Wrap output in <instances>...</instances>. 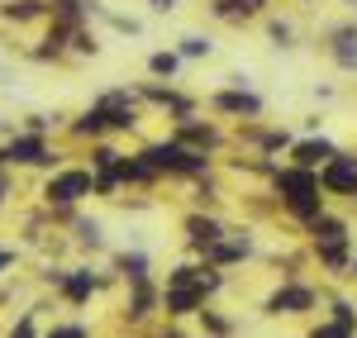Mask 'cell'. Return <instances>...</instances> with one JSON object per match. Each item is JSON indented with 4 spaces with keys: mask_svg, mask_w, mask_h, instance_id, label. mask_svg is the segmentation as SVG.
<instances>
[{
    "mask_svg": "<svg viewBox=\"0 0 357 338\" xmlns=\"http://www.w3.org/2000/svg\"><path fill=\"white\" fill-rule=\"evenodd\" d=\"M272 191H276V200L286 205V215L301 220V224H310V220L324 215V186H319V171L296 167V162L272 167Z\"/></svg>",
    "mask_w": 357,
    "mask_h": 338,
    "instance_id": "cell-1",
    "label": "cell"
},
{
    "mask_svg": "<svg viewBox=\"0 0 357 338\" xmlns=\"http://www.w3.org/2000/svg\"><path fill=\"white\" fill-rule=\"evenodd\" d=\"M153 167H158V176H181V181H200V176H210L215 171V153H200V148H191V143L181 139H158V143H143L138 148Z\"/></svg>",
    "mask_w": 357,
    "mask_h": 338,
    "instance_id": "cell-2",
    "label": "cell"
},
{
    "mask_svg": "<svg viewBox=\"0 0 357 338\" xmlns=\"http://www.w3.org/2000/svg\"><path fill=\"white\" fill-rule=\"evenodd\" d=\"M0 167H62V158H57L53 143H48V134L15 129L10 139L0 143Z\"/></svg>",
    "mask_w": 357,
    "mask_h": 338,
    "instance_id": "cell-3",
    "label": "cell"
},
{
    "mask_svg": "<svg viewBox=\"0 0 357 338\" xmlns=\"http://www.w3.org/2000/svg\"><path fill=\"white\" fill-rule=\"evenodd\" d=\"M91 191H96V171L91 167H53L48 186H43V200L57 205V210H72V205H82Z\"/></svg>",
    "mask_w": 357,
    "mask_h": 338,
    "instance_id": "cell-4",
    "label": "cell"
},
{
    "mask_svg": "<svg viewBox=\"0 0 357 338\" xmlns=\"http://www.w3.org/2000/svg\"><path fill=\"white\" fill-rule=\"evenodd\" d=\"M205 110L220 114V119H238V124H243V119H262L267 100L238 82V86H224V91H210V95H205Z\"/></svg>",
    "mask_w": 357,
    "mask_h": 338,
    "instance_id": "cell-5",
    "label": "cell"
},
{
    "mask_svg": "<svg viewBox=\"0 0 357 338\" xmlns=\"http://www.w3.org/2000/svg\"><path fill=\"white\" fill-rule=\"evenodd\" d=\"M172 139L191 143V148H200V153H215L220 158L224 148H229V134H224L220 119H205V114H181V119H172Z\"/></svg>",
    "mask_w": 357,
    "mask_h": 338,
    "instance_id": "cell-6",
    "label": "cell"
},
{
    "mask_svg": "<svg viewBox=\"0 0 357 338\" xmlns=\"http://www.w3.org/2000/svg\"><path fill=\"white\" fill-rule=\"evenodd\" d=\"M138 100L153 105V110H162L167 119H181V114L200 110V100H195L191 91H181L176 82H143V86H138Z\"/></svg>",
    "mask_w": 357,
    "mask_h": 338,
    "instance_id": "cell-7",
    "label": "cell"
},
{
    "mask_svg": "<svg viewBox=\"0 0 357 338\" xmlns=\"http://www.w3.org/2000/svg\"><path fill=\"white\" fill-rule=\"evenodd\" d=\"M319 186H324V196H348L357 200V153H333L329 162L319 167Z\"/></svg>",
    "mask_w": 357,
    "mask_h": 338,
    "instance_id": "cell-8",
    "label": "cell"
},
{
    "mask_svg": "<svg viewBox=\"0 0 357 338\" xmlns=\"http://www.w3.org/2000/svg\"><path fill=\"white\" fill-rule=\"evenodd\" d=\"M324 53L333 57L338 72H357V20H343V24L324 29Z\"/></svg>",
    "mask_w": 357,
    "mask_h": 338,
    "instance_id": "cell-9",
    "label": "cell"
},
{
    "mask_svg": "<svg viewBox=\"0 0 357 338\" xmlns=\"http://www.w3.org/2000/svg\"><path fill=\"white\" fill-rule=\"evenodd\" d=\"M333 153H338V143L324 139V134H310V139H296L291 143V153H286V162H296V167H310L319 171L324 162H329Z\"/></svg>",
    "mask_w": 357,
    "mask_h": 338,
    "instance_id": "cell-10",
    "label": "cell"
},
{
    "mask_svg": "<svg viewBox=\"0 0 357 338\" xmlns=\"http://www.w3.org/2000/svg\"><path fill=\"white\" fill-rule=\"evenodd\" d=\"M272 10V0H210V15L224 24H252Z\"/></svg>",
    "mask_w": 357,
    "mask_h": 338,
    "instance_id": "cell-11",
    "label": "cell"
},
{
    "mask_svg": "<svg viewBox=\"0 0 357 338\" xmlns=\"http://www.w3.org/2000/svg\"><path fill=\"white\" fill-rule=\"evenodd\" d=\"M67 134H72L77 143H100V139H110V119H105V110L91 100L77 119H67Z\"/></svg>",
    "mask_w": 357,
    "mask_h": 338,
    "instance_id": "cell-12",
    "label": "cell"
},
{
    "mask_svg": "<svg viewBox=\"0 0 357 338\" xmlns=\"http://www.w3.org/2000/svg\"><path fill=\"white\" fill-rule=\"evenodd\" d=\"M0 20L5 24H48V0H0Z\"/></svg>",
    "mask_w": 357,
    "mask_h": 338,
    "instance_id": "cell-13",
    "label": "cell"
},
{
    "mask_svg": "<svg viewBox=\"0 0 357 338\" xmlns=\"http://www.w3.org/2000/svg\"><path fill=\"white\" fill-rule=\"evenodd\" d=\"M314 305V291L310 286H286V291H276L272 300H267V310L272 314H301Z\"/></svg>",
    "mask_w": 357,
    "mask_h": 338,
    "instance_id": "cell-14",
    "label": "cell"
},
{
    "mask_svg": "<svg viewBox=\"0 0 357 338\" xmlns=\"http://www.w3.org/2000/svg\"><path fill=\"white\" fill-rule=\"evenodd\" d=\"M186 238H191L195 248H210V243L224 238V224L215 215H186Z\"/></svg>",
    "mask_w": 357,
    "mask_h": 338,
    "instance_id": "cell-15",
    "label": "cell"
},
{
    "mask_svg": "<svg viewBox=\"0 0 357 338\" xmlns=\"http://www.w3.org/2000/svg\"><path fill=\"white\" fill-rule=\"evenodd\" d=\"M181 62L186 57L176 53V48H158V53H148V77L153 82H176L181 77Z\"/></svg>",
    "mask_w": 357,
    "mask_h": 338,
    "instance_id": "cell-16",
    "label": "cell"
},
{
    "mask_svg": "<svg viewBox=\"0 0 357 338\" xmlns=\"http://www.w3.org/2000/svg\"><path fill=\"white\" fill-rule=\"evenodd\" d=\"M310 233H314V243H338V238H348V220L319 215V220H310Z\"/></svg>",
    "mask_w": 357,
    "mask_h": 338,
    "instance_id": "cell-17",
    "label": "cell"
},
{
    "mask_svg": "<svg viewBox=\"0 0 357 338\" xmlns=\"http://www.w3.org/2000/svg\"><path fill=\"white\" fill-rule=\"evenodd\" d=\"M67 48H72V57H96V53H100V38H96V29H91V24H82V29L67 33Z\"/></svg>",
    "mask_w": 357,
    "mask_h": 338,
    "instance_id": "cell-18",
    "label": "cell"
},
{
    "mask_svg": "<svg viewBox=\"0 0 357 338\" xmlns=\"http://www.w3.org/2000/svg\"><path fill=\"white\" fill-rule=\"evenodd\" d=\"M262 20H267V38L276 48H296V24L291 20H276V15H262Z\"/></svg>",
    "mask_w": 357,
    "mask_h": 338,
    "instance_id": "cell-19",
    "label": "cell"
},
{
    "mask_svg": "<svg viewBox=\"0 0 357 338\" xmlns=\"http://www.w3.org/2000/svg\"><path fill=\"white\" fill-rule=\"evenodd\" d=\"M91 291H96V277H91V272H72V277H62V295H67V300H86Z\"/></svg>",
    "mask_w": 357,
    "mask_h": 338,
    "instance_id": "cell-20",
    "label": "cell"
},
{
    "mask_svg": "<svg viewBox=\"0 0 357 338\" xmlns=\"http://www.w3.org/2000/svg\"><path fill=\"white\" fill-rule=\"evenodd\" d=\"M176 53L186 57V62H195V57H210V53H215V43H210L205 33H186V38L176 43Z\"/></svg>",
    "mask_w": 357,
    "mask_h": 338,
    "instance_id": "cell-21",
    "label": "cell"
},
{
    "mask_svg": "<svg viewBox=\"0 0 357 338\" xmlns=\"http://www.w3.org/2000/svg\"><path fill=\"white\" fill-rule=\"evenodd\" d=\"M114 267H119L129 282H143V277H148V257H143V253H124L119 262H114Z\"/></svg>",
    "mask_w": 357,
    "mask_h": 338,
    "instance_id": "cell-22",
    "label": "cell"
},
{
    "mask_svg": "<svg viewBox=\"0 0 357 338\" xmlns=\"http://www.w3.org/2000/svg\"><path fill=\"white\" fill-rule=\"evenodd\" d=\"M24 129L29 134H53V129H62V114H24Z\"/></svg>",
    "mask_w": 357,
    "mask_h": 338,
    "instance_id": "cell-23",
    "label": "cell"
},
{
    "mask_svg": "<svg viewBox=\"0 0 357 338\" xmlns=\"http://www.w3.org/2000/svg\"><path fill=\"white\" fill-rule=\"evenodd\" d=\"M333 324L353 329V324H357V310H353V305H333Z\"/></svg>",
    "mask_w": 357,
    "mask_h": 338,
    "instance_id": "cell-24",
    "label": "cell"
},
{
    "mask_svg": "<svg viewBox=\"0 0 357 338\" xmlns=\"http://www.w3.org/2000/svg\"><path fill=\"white\" fill-rule=\"evenodd\" d=\"M105 20H110V24L119 29V33H138V29H143L138 20H129V15H105Z\"/></svg>",
    "mask_w": 357,
    "mask_h": 338,
    "instance_id": "cell-25",
    "label": "cell"
},
{
    "mask_svg": "<svg viewBox=\"0 0 357 338\" xmlns=\"http://www.w3.org/2000/svg\"><path fill=\"white\" fill-rule=\"evenodd\" d=\"M10 196H15V176H10V167H0V210H5Z\"/></svg>",
    "mask_w": 357,
    "mask_h": 338,
    "instance_id": "cell-26",
    "label": "cell"
},
{
    "mask_svg": "<svg viewBox=\"0 0 357 338\" xmlns=\"http://www.w3.org/2000/svg\"><path fill=\"white\" fill-rule=\"evenodd\" d=\"M310 338H353V329H343V324H324V329H314Z\"/></svg>",
    "mask_w": 357,
    "mask_h": 338,
    "instance_id": "cell-27",
    "label": "cell"
},
{
    "mask_svg": "<svg viewBox=\"0 0 357 338\" xmlns=\"http://www.w3.org/2000/svg\"><path fill=\"white\" fill-rule=\"evenodd\" d=\"M10 338H33V314H24V319L10 329Z\"/></svg>",
    "mask_w": 357,
    "mask_h": 338,
    "instance_id": "cell-28",
    "label": "cell"
},
{
    "mask_svg": "<svg viewBox=\"0 0 357 338\" xmlns=\"http://www.w3.org/2000/svg\"><path fill=\"white\" fill-rule=\"evenodd\" d=\"M48 338H86V329L82 324H62V329H53Z\"/></svg>",
    "mask_w": 357,
    "mask_h": 338,
    "instance_id": "cell-29",
    "label": "cell"
},
{
    "mask_svg": "<svg viewBox=\"0 0 357 338\" xmlns=\"http://www.w3.org/2000/svg\"><path fill=\"white\" fill-rule=\"evenodd\" d=\"M148 10H153V15H172V10H176V0H148Z\"/></svg>",
    "mask_w": 357,
    "mask_h": 338,
    "instance_id": "cell-30",
    "label": "cell"
},
{
    "mask_svg": "<svg viewBox=\"0 0 357 338\" xmlns=\"http://www.w3.org/2000/svg\"><path fill=\"white\" fill-rule=\"evenodd\" d=\"M10 262H15V253H10V248H0V272H5Z\"/></svg>",
    "mask_w": 357,
    "mask_h": 338,
    "instance_id": "cell-31",
    "label": "cell"
},
{
    "mask_svg": "<svg viewBox=\"0 0 357 338\" xmlns=\"http://www.w3.org/2000/svg\"><path fill=\"white\" fill-rule=\"evenodd\" d=\"M353 10H357V0H353Z\"/></svg>",
    "mask_w": 357,
    "mask_h": 338,
    "instance_id": "cell-32",
    "label": "cell"
}]
</instances>
